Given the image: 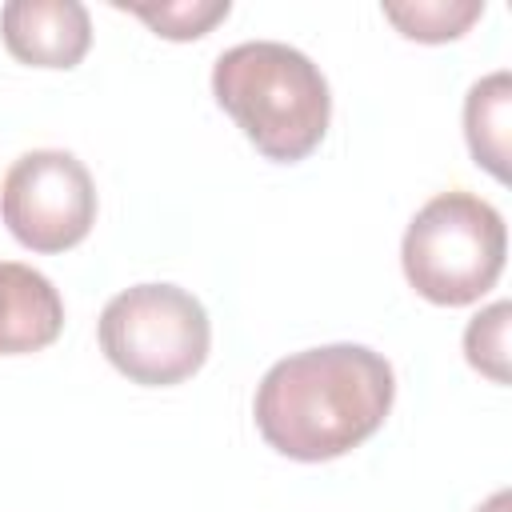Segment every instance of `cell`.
Segmentation results:
<instances>
[{
	"label": "cell",
	"mask_w": 512,
	"mask_h": 512,
	"mask_svg": "<svg viewBox=\"0 0 512 512\" xmlns=\"http://www.w3.org/2000/svg\"><path fill=\"white\" fill-rule=\"evenodd\" d=\"M508 232L500 212L472 192L432 196L408 224L400 264L408 284L444 308L480 300L504 272Z\"/></svg>",
	"instance_id": "3"
},
{
	"label": "cell",
	"mask_w": 512,
	"mask_h": 512,
	"mask_svg": "<svg viewBox=\"0 0 512 512\" xmlns=\"http://www.w3.org/2000/svg\"><path fill=\"white\" fill-rule=\"evenodd\" d=\"M0 36L20 64L76 68L92 48V20L76 0H8L0 8Z\"/></svg>",
	"instance_id": "6"
},
{
	"label": "cell",
	"mask_w": 512,
	"mask_h": 512,
	"mask_svg": "<svg viewBox=\"0 0 512 512\" xmlns=\"http://www.w3.org/2000/svg\"><path fill=\"white\" fill-rule=\"evenodd\" d=\"M392 364L364 344H320L276 360L252 400L268 448L320 464L360 448L392 412Z\"/></svg>",
	"instance_id": "1"
},
{
	"label": "cell",
	"mask_w": 512,
	"mask_h": 512,
	"mask_svg": "<svg viewBox=\"0 0 512 512\" xmlns=\"http://www.w3.org/2000/svg\"><path fill=\"white\" fill-rule=\"evenodd\" d=\"M100 348L116 372L144 388H168L200 372L212 344L204 304L176 284H136L100 312Z\"/></svg>",
	"instance_id": "4"
},
{
	"label": "cell",
	"mask_w": 512,
	"mask_h": 512,
	"mask_svg": "<svg viewBox=\"0 0 512 512\" xmlns=\"http://www.w3.org/2000/svg\"><path fill=\"white\" fill-rule=\"evenodd\" d=\"M132 16H140L156 36L164 40H196L204 32H212L232 4L228 0H176V4H116Z\"/></svg>",
	"instance_id": "10"
},
{
	"label": "cell",
	"mask_w": 512,
	"mask_h": 512,
	"mask_svg": "<svg viewBox=\"0 0 512 512\" xmlns=\"http://www.w3.org/2000/svg\"><path fill=\"white\" fill-rule=\"evenodd\" d=\"M64 328V300L52 280L28 264L0 260V356L48 348Z\"/></svg>",
	"instance_id": "7"
},
{
	"label": "cell",
	"mask_w": 512,
	"mask_h": 512,
	"mask_svg": "<svg viewBox=\"0 0 512 512\" xmlns=\"http://www.w3.org/2000/svg\"><path fill=\"white\" fill-rule=\"evenodd\" d=\"M508 316L512 304L496 300L464 328V356L476 372H484L492 384H508Z\"/></svg>",
	"instance_id": "11"
},
{
	"label": "cell",
	"mask_w": 512,
	"mask_h": 512,
	"mask_svg": "<svg viewBox=\"0 0 512 512\" xmlns=\"http://www.w3.org/2000/svg\"><path fill=\"white\" fill-rule=\"evenodd\" d=\"M384 16L420 44H444L464 36L480 16L484 4H452V0H416V4H384Z\"/></svg>",
	"instance_id": "9"
},
{
	"label": "cell",
	"mask_w": 512,
	"mask_h": 512,
	"mask_svg": "<svg viewBox=\"0 0 512 512\" xmlns=\"http://www.w3.org/2000/svg\"><path fill=\"white\" fill-rule=\"evenodd\" d=\"M476 512H512V492H508V488H500V492H496V496H488Z\"/></svg>",
	"instance_id": "12"
},
{
	"label": "cell",
	"mask_w": 512,
	"mask_h": 512,
	"mask_svg": "<svg viewBox=\"0 0 512 512\" xmlns=\"http://www.w3.org/2000/svg\"><path fill=\"white\" fill-rule=\"evenodd\" d=\"M508 112H512L508 72H492L468 88L464 136H468L472 160L480 168H488L496 180H508Z\"/></svg>",
	"instance_id": "8"
},
{
	"label": "cell",
	"mask_w": 512,
	"mask_h": 512,
	"mask_svg": "<svg viewBox=\"0 0 512 512\" xmlns=\"http://www.w3.org/2000/svg\"><path fill=\"white\" fill-rule=\"evenodd\" d=\"M212 96L276 164L312 156L332 120V92L324 72L280 40H244L216 56Z\"/></svg>",
	"instance_id": "2"
},
{
	"label": "cell",
	"mask_w": 512,
	"mask_h": 512,
	"mask_svg": "<svg viewBox=\"0 0 512 512\" xmlns=\"http://www.w3.org/2000/svg\"><path fill=\"white\" fill-rule=\"evenodd\" d=\"M0 216L24 248L64 252L76 248L96 224V184L64 148L24 152L4 176Z\"/></svg>",
	"instance_id": "5"
}]
</instances>
